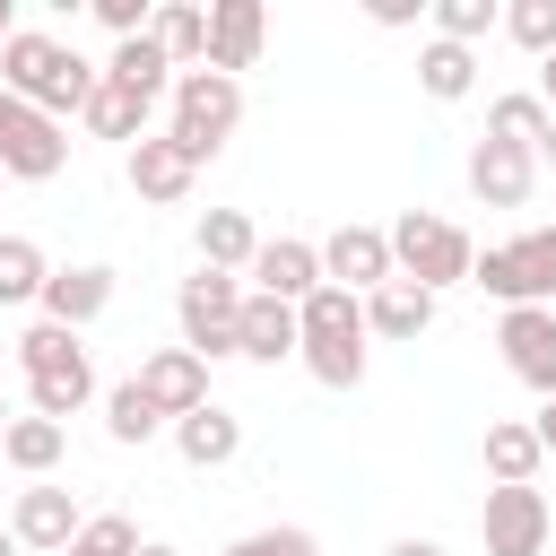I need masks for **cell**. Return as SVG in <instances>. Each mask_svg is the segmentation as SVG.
I'll return each mask as SVG.
<instances>
[{
  "mask_svg": "<svg viewBox=\"0 0 556 556\" xmlns=\"http://www.w3.org/2000/svg\"><path fill=\"white\" fill-rule=\"evenodd\" d=\"M96 78H104V61H87L78 43H61V35H43V26H17V35L0 43V87L26 96V104H35L43 122H61V130H70V113H87Z\"/></svg>",
  "mask_w": 556,
  "mask_h": 556,
  "instance_id": "cell-1",
  "label": "cell"
},
{
  "mask_svg": "<svg viewBox=\"0 0 556 556\" xmlns=\"http://www.w3.org/2000/svg\"><path fill=\"white\" fill-rule=\"evenodd\" d=\"M295 356L321 391H356L365 382V295L348 287H313L295 304Z\"/></svg>",
  "mask_w": 556,
  "mask_h": 556,
  "instance_id": "cell-2",
  "label": "cell"
},
{
  "mask_svg": "<svg viewBox=\"0 0 556 556\" xmlns=\"http://www.w3.org/2000/svg\"><path fill=\"white\" fill-rule=\"evenodd\" d=\"M17 365H26V400H35V417H78L87 400H104V382H96V356H87V339L78 330H61V321H35L26 339H17Z\"/></svg>",
  "mask_w": 556,
  "mask_h": 556,
  "instance_id": "cell-3",
  "label": "cell"
},
{
  "mask_svg": "<svg viewBox=\"0 0 556 556\" xmlns=\"http://www.w3.org/2000/svg\"><path fill=\"white\" fill-rule=\"evenodd\" d=\"M243 130V78H217V70H174V96H165V139L208 165L226 139Z\"/></svg>",
  "mask_w": 556,
  "mask_h": 556,
  "instance_id": "cell-4",
  "label": "cell"
},
{
  "mask_svg": "<svg viewBox=\"0 0 556 556\" xmlns=\"http://www.w3.org/2000/svg\"><path fill=\"white\" fill-rule=\"evenodd\" d=\"M382 235H391V269H400L408 287H426V295L469 287V261H478L469 226H452V217H434V208H400Z\"/></svg>",
  "mask_w": 556,
  "mask_h": 556,
  "instance_id": "cell-5",
  "label": "cell"
},
{
  "mask_svg": "<svg viewBox=\"0 0 556 556\" xmlns=\"http://www.w3.org/2000/svg\"><path fill=\"white\" fill-rule=\"evenodd\" d=\"M469 287H486L504 313L513 304H556V226H521L504 243H478Z\"/></svg>",
  "mask_w": 556,
  "mask_h": 556,
  "instance_id": "cell-6",
  "label": "cell"
},
{
  "mask_svg": "<svg viewBox=\"0 0 556 556\" xmlns=\"http://www.w3.org/2000/svg\"><path fill=\"white\" fill-rule=\"evenodd\" d=\"M174 321H182V348H191L200 365L235 356V321H243V278H226V269H200V278H182V287H174Z\"/></svg>",
  "mask_w": 556,
  "mask_h": 556,
  "instance_id": "cell-7",
  "label": "cell"
},
{
  "mask_svg": "<svg viewBox=\"0 0 556 556\" xmlns=\"http://www.w3.org/2000/svg\"><path fill=\"white\" fill-rule=\"evenodd\" d=\"M61 165H70V130L43 122L26 96L0 87V174H9V182H52Z\"/></svg>",
  "mask_w": 556,
  "mask_h": 556,
  "instance_id": "cell-8",
  "label": "cell"
},
{
  "mask_svg": "<svg viewBox=\"0 0 556 556\" xmlns=\"http://www.w3.org/2000/svg\"><path fill=\"white\" fill-rule=\"evenodd\" d=\"M478 539H486V556H547V539H556V504H547L539 486H486V504H478Z\"/></svg>",
  "mask_w": 556,
  "mask_h": 556,
  "instance_id": "cell-9",
  "label": "cell"
},
{
  "mask_svg": "<svg viewBox=\"0 0 556 556\" xmlns=\"http://www.w3.org/2000/svg\"><path fill=\"white\" fill-rule=\"evenodd\" d=\"M495 348H504V374L539 400H556V304H513L495 313Z\"/></svg>",
  "mask_w": 556,
  "mask_h": 556,
  "instance_id": "cell-10",
  "label": "cell"
},
{
  "mask_svg": "<svg viewBox=\"0 0 556 556\" xmlns=\"http://www.w3.org/2000/svg\"><path fill=\"white\" fill-rule=\"evenodd\" d=\"M78 495L70 486H52V478H35V486H17V504H9V539H17V556H61L70 539H78Z\"/></svg>",
  "mask_w": 556,
  "mask_h": 556,
  "instance_id": "cell-11",
  "label": "cell"
},
{
  "mask_svg": "<svg viewBox=\"0 0 556 556\" xmlns=\"http://www.w3.org/2000/svg\"><path fill=\"white\" fill-rule=\"evenodd\" d=\"M400 269H391V235L382 226H339V235H321V287H348V295H374V287H391Z\"/></svg>",
  "mask_w": 556,
  "mask_h": 556,
  "instance_id": "cell-12",
  "label": "cell"
},
{
  "mask_svg": "<svg viewBox=\"0 0 556 556\" xmlns=\"http://www.w3.org/2000/svg\"><path fill=\"white\" fill-rule=\"evenodd\" d=\"M530 191H539V156L530 148H513V139H478L469 148V200L478 208H530Z\"/></svg>",
  "mask_w": 556,
  "mask_h": 556,
  "instance_id": "cell-13",
  "label": "cell"
},
{
  "mask_svg": "<svg viewBox=\"0 0 556 556\" xmlns=\"http://www.w3.org/2000/svg\"><path fill=\"white\" fill-rule=\"evenodd\" d=\"M261 43H269V9H261V0H208V61H200V70L243 78V70L261 61Z\"/></svg>",
  "mask_w": 556,
  "mask_h": 556,
  "instance_id": "cell-14",
  "label": "cell"
},
{
  "mask_svg": "<svg viewBox=\"0 0 556 556\" xmlns=\"http://www.w3.org/2000/svg\"><path fill=\"white\" fill-rule=\"evenodd\" d=\"M122 174H130V191H139L148 208H174V200H191V182H200V165H191L165 130L130 139V148H122Z\"/></svg>",
  "mask_w": 556,
  "mask_h": 556,
  "instance_id": "cell-15",
  "label": "cell"
},
{
  "mask_svg": "<svg viewBox=\"0 0 556 556\" xmlns=\"http://www.w3.org/2000/svg\"><path fill=\"white\" fill-rule=\"evenodd\" d=\"M252 295H278V304H304L313 287H321V243H304V235H261V252H252Z\"/></svg>",
  "mask_w": 556,
  "mask_h": 556,
  "instance_id": "cell-16",
  "label": "cell"
},
{
  "mask_svg": "<svg viewBox=\"0 0 556 556\" xmlns=\"http://www.w3.org/2000/svg\"><path fill=\"white\" fill-rule=\"evenodd\" d=\"M35 304H43V321H61V330H87V321H104V304H113V269H104V261L52 269Z\"/></svg>",
  "mask_w": 556,
  "mask_h": 556,
  "instance_id": "cell-17",
  "label": "cell"
},
{
  "mask_svg": "<svg viewBox=\"0 0 556 556\" xmlns=\"http://www.w3.org/2000/svg\"><path fill=\"white\" fill-rule=\"evenodd\" d=\"M130 382H139V391L165 408V426H174V417H191V408H208V365H200L191 348H156V356H148Z\"/></svg>",
  "mask_w": 556,
  "mask_h": 556,
  "instance_id": "cell-18",
  "label": "cell"
},
{
  "mask_svg": "<svg viewBox=\"0 0 556 556\" xmlns=\"http://www.w3.org/2000/svg\"><path fill=\"white\" fill-rule=\"evenodd\" d=\"M434 304H443V295H426V287L391 278V287H374V295H365V339L408 348V339H426V330H434Z\"/></svg>",
  "mask_w": 556,
  "mask_h": 556,
  "instance_id": "cell-19",
  "label": "cell"
},
{
  "mask_svg": "<svg viewBox=\"0 0 556 556\" xmlns=\"http://www.w3.org/2000/svg\"><path fill=\"white\" fill-rule=\"evenodd\" d=\"M235 356H243V365H278V356H295V304H278V295H252V287H243Z\"/></svg>",
  "mask_w": 556,
  "mask_h": 556,
  "instance_id": "cell-20",
  "label": "cell"
},
{
  "mask_svg": "<svg viewBox=\"0 0 556 556\" xmlns=\"http://www.w3.org/2000/svg\"><path fill=\"white\" fill-rule=\"evenodd\" d=\"M165 434H174V452H182L191 469H226V460L243 452V417H235V408H217V400H208V408H191V417H174Z\"/></svg>",
  "mask_w": 556,
  "mask_h": 556,
  "instance_id": "cell-21",
  "label": "cell"
},
{
  "mask_svg": "<svg viewBox=\"0 0 556 556\" xmlns=\"http://www.w3.org/2000/svg\"><path fill=\"white\" fill-rule=\"evenodd\" d=\"M148 43H156L174 70H200V61H208V9H200V0H156V9H148Z\"/></svg>",
  "mask_w": 556,
  "mask_h": 556,
  "instance_id": "cell-22",
  "label": "cell"
},
{
  "mask_svg": "<svg viewBox=\"0 0 556 556\" xmlns=\"http://www.w3.org/2000/svg\"><path fill=\"white\" fill-rule=\"evenodd\" d=\"M539 469H547V452H539L530 417H495L486 426V486H539Z\"/></svg>",
  "mask_w": 556,
  "mask_h": 556,
  "instance_id": "cell-23",
  "label": "cell"
},
{
  "mask_svg": "<svg viewBox=\"0 0 556 556\" xmlns=\"http://www.w3.org/2000/svg\"><path fill=\"white\" fill-rule=\"evenodd\" d=\"M252 252H261V226H252L243 208H200V269L243 278V269H252Z\"/></svg>",
  "mask_w": 556,
  "mask_h": 556,
  "instance_id": "cell-24",
  "label": "cell"
},
{
  "mask_svg": "<svg viewBox=\"0 0 556 556\" xmlns=\"http://www.w3.org/2000/svg\"><path fill=\"white\" fill-rule=\"evenodd\" d=\"M148 113H156L148 96H130L122 78H96V96H87L78 122H87V139H122L130 148V139H148Z\"/></svg>",
  "mask_w": 556,
  "mask_h": 556,
  "instance_id": "cell-25",
  "label": "cell"
},
{
  "mask_svg": "<svg viewBox=\"0 0 556 556\" xmlns=\"http://www.w3.org/2000/svg\"><path fill=\"white\" fill-rule=\"evenodd\" d=\"M61 452H70V426H52V417H9V434H0V460L17 478H52Z\"/></svg>",
  "mask_w": 556,
  "mask_h": 556,
  "instance_id": "cell-26",
  "label": "cell"
},
{
  "mask_svg": "<svg viewBox=\"0 0 556 556\" xmlns=\"http://www.w3.org/2000/svg\"><path fill=\"white\" fill-rule=\"evenodd\" d=\"M417 87L434 96V104H460V96H478V52L469 43H417Z\"/></svg>",
  "mask_w": 556,
  "mask_h": 556,
  "instance_id": "cell-27",
  "label": "cell"
},
{
  "mask_svg": "<svg viewBox=\"0 0 556 556\" xmlns=\"http://www.w3.org/2000/svg\"><path fill=\"white\" fill-rule=\"evenodd\" d=\"M104 78H122V87H130V96H148V104H165V96H174V61H165L148 35L113 43V52H104Z\"/></svg>",
  "mask_w": 556,
  "mask_h": 556,
  "instance_id": "cell-28",
  "label": "cell"
},
{
  "mask_svg": "<svg viewBox=\"0 0 556 556\" xmlns=\"http://www.w3.org/2000/svg\"><path fill=\"white\" fill-rule=\"evenodd\" d=\"M104 434H113V443H156V434H165V408H156L139 382H113V391H104Z\"/></svg>",
  "mask_w": 556,
  "mask_h": 556,
  "instance_id": "cell-29",
  "label": "cell"
},
{
  "mask_svg": "<svg viewBox=\"0 0 556 556\" xmlns=\"http://www.w3.org/2000/svg\"><path fill=\"white\" fill-rule=\"evenodd\" d=\"M43 278H52L43 243H35V235H0V304H35Z\"/></svg>",
  "mask_w": 556,
  "mask_h": 556,
  "instance_id": "cell-30",
  "label": "cell"
},
{
  "mask_svg": "<svg viewBox=\"0 0 556 556\" xmlns=\"http://www.w3.org/2000/svg\"><path fill=\"white\" fill-rule=\"evenodd\" d=\"M495 26H504L495 0H434V43H469V52H478Z\"/></svg>",
  "mask_w": 556,
  "mask_h": 556,
  "instance_id": "cell-31",
  "label": "cell"
},
{
  "mask_svg": "<svg viewBox=\"0 0 556 556\" xmlns=\"http://www.w3.org/2000/svg\"><path fill=\"white\" fill-rule=\"evenodd\" d=\"M61 556H139V521H130V513H87Z\"/></svg>",
  "mask_w": 556,
  "mask_h": 556,
  "instance_id": "cell-32",
  "label": "cell"
},
{
  "mask_svg": "<svg viewBox=\"0 0 556 556\" xmlns=\"http://www.w3.org/2000/svg\"><path fill=\"white\" fill-rule=\"evenodd\" d=\"M539 130H547V104H539V96H495V104H486V139L539 148Z\"/></svg>",
  "mask_w": 556,
  "mask_h": 556,
  "instance_id": "cell-33",
  "label": "cell"
},
{
  "mask_svg": "<svg viewBox=\"0 0 556 556\" xmlns=\"http://www.w3.org/2000/svg\"><path fill=\"white\" fill-rule=\"evenodd\" d=\"M495 35H513V43L530 52V61H547V52H556V0H513Z\"/></svg>",
  "mask_w": 556,
  "mask_h": 556,
  "instance_id": "cell-34",
  "label": "cell"
},
{
  "mask_svg": "<svg viewBox=\"0 0 556 556\" xmlns=\"http://www.w3.org/2000/svg\"><path fill=\"white\" fill-rule=\"evenodd\" d=\"M226 556H321V539L304 521H269V530H243Z\"/></svg>",
  "mask_w": 556,
  "mask_h": 556,
  "instance_id": "cell-35",
  "label": "cell"
},
{
  "mask_svg": "<svg viewBox=\"0 0 556 556\" xmlns=\"http://www.w3.org/2000/svg\"><path fill=\"white\" fill-rule=\"evenodd\" d=\"M96 9V26L113 35V43H130V35H148V0H87Z\"/></svg>",
  "mask_w": 556,
  "mask_h": 556,
  "instance_id": "cell-36",
  "label": "cell"
},
{
  "mask_svg": "<svg viewBox=\"0 0 556 556\" xmlns=\"http://www.w3.org/2000/svg\"><path fill=\"white\" fill-rule=\"evenodd\" d=\"M530 434H539V452L556 460V400H539V417H530Z\"/></svg>",
  "mask_w": 556,
  "mask_h": 556,
  "instance_id": "cell-37",
  "label": "cell"
},
{
  "mask_svg": "<svg viewBox=\"0 0 556 556\" xmlns=\"http://www.w3.org/2000/svg\"><path fill=\"white\" fill-rule=\"evenodd\" d=\"M530 156H539V174H556V113H547V130H539V148H530Z\"/></svg>",
  "mask_w": 556,
  "mask_h": 556,
  "instance_id": "cell-38",
  "label": "cell"
},
{
  "mask_svg": "<svg viewBox=\"0 0 556 556\" xmlns=\"http://www.w3.org/2000/svg\"><path fill=\"white\" fill-rule=\"evenodd\" d=\"M530 96H539V104H547V113H556V52H547V61H539V87H530Z\"/></svg>",
  "mask_w": 556,
  "mask_h": 556,
  "instance_id": "cell-39",
  "label": "cell"
},
{
  "mask_svg": "<svg viewBox=\"0 0 556 556\" xmlns=\"http://www.w3.org/2000/svg\"><path fill=\"white\" fill-rule=\"evenodd\" d=\"M382 556H443V547H434V539H391Z\"/></svg>",
  "mask_w": 556,
  "mask_h": 556,
  "instance_id": "cell-40",
  "label": "cell"
},
{
  "mask_svg": "<svg viewBox=\"0 0 556 556\" xmlns=\"http://www.w3.org/2000/svg\"><path fill=\"white\" fill-rule=\"evenodd\" d=\"M9 35H17V0H0V43H9Z\"/></svg>",
  "mask_w": 556,
  "mask_h": 556,
  "instance_id": "cell-41",
  "label": "cell"
},
{
  "mask_svg": "<svg viewBox=\"0 0 556 556\" xmlns=\"http://www.w3.org/2000/svg\"><path fill=\"white\" fill-rule=\"evenodd\" d=\"M139 556H182V547H165V539H139Z\"/></svg>",
  "mask_w": 556,
  "mask_h": 556,
  "instance_id": "cell-42",
  "label": "cell"
},
{
  "mask_svg": "<svg viewBox=\"0 0 556 556\" xmlns=\"http://www.w3.org/2000/svg\"><path fill=\"white\" fill-rule=\"evenodd\" d=\"M0 556H17V539H9V521H0Z\"/></svg>",
  "mask_w": 556,
  "mask_h": 556,
  "instance_id": "cell-43",
  "label": "cell"
},
{
  "mask_svg": "<svg viewBox=\"0 0 556 556\" xmlns=\"http://www.w3.org/2000/svg\"><path fill=\"white\" fill-rule=\"evenodd\" d=\"M0 434H9V400H0Z\"/></svg>",
  "mask_w": 556,
  "mask_h": 556,
  "instance_id": "cell-44",
  "label": "cell"
},
{
  "mask_svg": "<svg viewBox=\"0 0 556 556\" xmlns=\"http://www.w3.org/2000/svg\"><path fill=\"white\" fill-rule=\"evenodd\" d=\"M0 191H9V174H0Z\"/></svg>",
  "mask_w": 556,
  "mask_h": 556,
  "instance_id": "cell-45",
  "label": "cell"
}]
</instances>
